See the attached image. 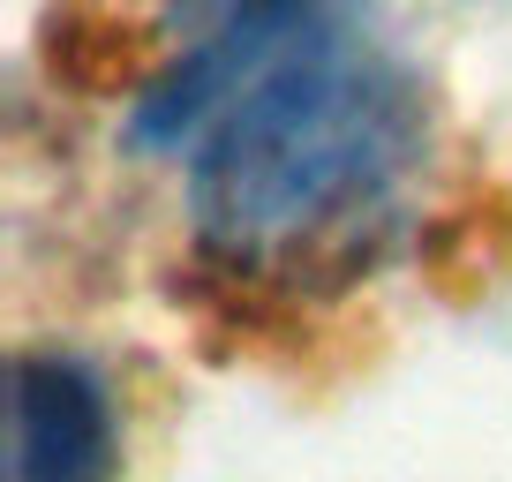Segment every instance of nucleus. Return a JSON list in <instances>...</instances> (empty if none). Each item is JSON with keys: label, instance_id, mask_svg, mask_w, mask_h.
<instances>
[{"label": "nucleus", "instance_id": "nucleus-1", "mask_svg": "<svg viewBox=\"0 0 512 482\" xmlns=\"http://www.w3.org/2000/svg\"><path fill=\"white\" fill-rule=\"evenodd\" d=\"M415 151L400 76L309 23L256 83L226 98L196 151V234L226 264H287L347 234Z\"/></svg>", "mask_w": 512, "mask_h": 482}, {"label": "nucleus", "instance_id": "nucleus-2", "mask_svg": "<svg viewBox=\"0 0 512 482\" xmlns=\"http://www.w3.org/2000/svg\"><path fill=\"white\" fill-rule=\"evenodd\" d=\"M8 482H113V392L76 354H23L8 385Z\"/></svg>", "mask_w": 512, "mask_h": 482}]
</instances>
